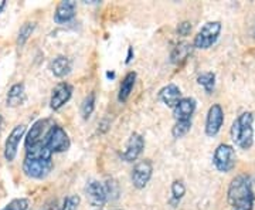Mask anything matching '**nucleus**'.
I'll use <instances>...</instances> for the list:
<instances>
[{"label":"nucleus","instance_id":"obj_16","mask_svg":"<svg viewBox=\"0 0 255 210\" xmlns=\"http://www.w3.org/2000/svg\"><path fill=\"white\" fill-rule=\"evenodd\" d=\"M159 98L163 101L167 107L174 108L177 105V102L182 100V92H180V88L177 85L169 84L159 91Z\"/></svg>","mask_w":255,"mask_h":210},{"label":"nucleus","instance_id":"obj_11","mask_svg":"<svg viewBox=\"0 0 255 210\" xmlns=\"http://www.w3.org/2000/svg\"><path fill=\"white\" fill-rule=\"evenodd\" d=\"M143 148H145V141H143L142 135H139V134H132L130 138H129V141H128L127 149H125L124 154H121V158H122L125 162H133V161H136L137 158H139V155L142 154Z\"/></svg>","mask_w":255,"mask_h":210},{"label":"nucleus","instance_id":"obj_30","mask_svg":"<svg viewBox=\"0 0 255 210\" xmlns=\"http://www.w3.org/2000/svg\"><path fill=\"white\" fill-rule=\"evenodd\" d=\"M6 7V0H0V13Z\"/></svg>","mask_w":255,"mask_h":210},{"label":"nucleus","instance_id":"obj_17","mask_svg":"<svg viewBox=\"0 0 255 210\" xmlns=\"http://www.w3.org/2000/svg\"><path fill=\"white\" fill-rule=\"evenodd\" d=\"M26 101V91H24V85L23 84H14L10 87L7 92V107H18Z\"/></svg>","mask_w":255,"mask_h":210},{"label":"nucleus","instance_id":"obj_27","mask_svg":"<svg viewBox=\"0 0 255 210\" xmlns=\"http://www.w3.org/2000/svg\"><path fill=\"white\" fill-rule=\"evenodd\" d=\"M80 206V198L77 195H73V196H68L65 198L63 206L60 210H77Z\"/></svg>","mask_w":255,"mask_h":210},{"label":"nucleus","instance_id":"obj_7","mask_svg":"<svg viewBox=\"0 0 255 210\" xmlns=\"http://www.w3.org/2000/svg\"><path fill=\"white\" fill-rule=\"evenodd\" d=\"M153 172V165L149 159L139 161L132 171V185L136 189H143L146 185L149 183Z\"/></svg>","mask_w":255,"mask_h":210},{"label":"nucleus","instance_id":"obj_18","mask_svg":"<svg viewBox=\"0 0 255 210\" xmlns=\"http://www.w3.org/2000/svg\"><path fill=\"white\" fill-rule=\"evenodd\" d=\"M51 71L55 77H64L71 71V61L64 55H58L51 61Z\"/></svg>","mask_w":255,"mask_h":210},{"label":"nucleus","instance_id":"obj_14","mask_svg":"<svg viewBox=\"0 0 255 210\" xmlns=\"http://www.w3.org/2000/svg\"><path fill=\"white\" fill-rule=\"evenodd\" d=\"M47 124H48V119H38L37 122L33 124V127L28 131L27 137H26V149L37 145L40 142H43L44 132H46L47 129Z\"/></svg>","mask_w":255,"mask_h":210},{"label":"nucleus","instance_id":"obj_13","mask_svg":"<svg viewBox=\"0 0 255 210\" xmlns=\"http://www.w3.org/2000/svg\"><path fill=\"white\" fill-rule=\"evenodd\" d=\"M196 110V100L194 98H182L173 108V115L176 121H191V117Z\"/></svg>","mask_w":255,"mask_h":210},{"label":"nucleus","instance_id":"obj_22","mask_svg":"<svg viewBox=\"0 0 255 210\" xmlns=\"http://www.w3.org/2000/svg\"><path fill=\"white\" fill-rule=\"evenodd\" d=\"M36 27V23H24L21 27H20V31H18V37H17V44L20 47L23 46L26 41L28 40V37L31 36L33 30Z\"/></svg>","mask_w":255,"mask_h":210},{"label":"nucleus","instance_id":"obj_6","mask_svg":"<svg viewBox=\"0 0 255 210\" xmlns=\"http://www.w3.org/2000/svg\"><path fill=\"white\" fill-rule=\"evenodd\" d=\"M44 144L51 151V154L64 152L70 148V138L61 127L54 125L47 131L46 137H44Z\"/></svg>","mask_w":255,"mask_h":210},{"label":"nucleus","instance_id":"obj_1","mask_svg":"<svg viewBox=\"0 0 255 210\" xmlns=\"http://www.w3.org/2000/svg\"><path fill=\"white\" fill-rule=\"evenodd\" d=\"M51 151L48 149L43 142L37 144L26 149V158L23 162V172L28 178L34 179H43L53 169V161H51Z\"/></svg>","mask_w":255,"mask_h":210},{"label":"nucleus","instance_id":"obj_5","mask_svg":"<svg viewBox=\"0 0 255 210\" xmlns=\"http://www.w3.org/2000/svg\"><path fill=\"white\" fill-rule=\"evenodd\" d=\"M221 31V23L220 21H209L206 23L201 30L197 33V36L194 37V43L193 46L200 50H206L213 46L220 36Z\"/></svg>","mask_w":255,"mask_h":210},{"label":"nucleus","instance_id":"obj_31","mask_svg":"<svg viewBox=\"0 0 255 210\" xmlns=\"http://www.w3.org/2000/svg\"><path fill=\"white\" fill-rule=\"evenodd\" d=\"M1 122H3V118H1V115H0V129H1Z\"/></svg>","mask_w":255,"mask_h":210},{"label":"nucleus","instance_id":"obj_23","mask_svg":"<svg viewBox=\"0 0 255 210\" xmlns=\"http://www.w3.org/2000/svg\"><path fill=\"white\" fill-rule=\"evenodd\" d=\"M191 128V121H176L172 134L174 138H182L184 137Z\"/></svg>","mask_w":255,"mask_h":210},{"label":"nucleus","instance_id":"obj_8","mask_svg":"<svg viewBox=\"0 0 255 210\" xmlns=\"http://www.w3.org/2000/svg\"><path fill=\"white\" fill-rule=\"evenodd\" d=\"M224 124V111L219 104H213L207 112L206 119V134L209 137H216Z\"/></svg>","mask_w":255,"mask_h":210},{"label":"nucleus","instance_id":"obj_19","mask_svg":"<svg viewBox=\"0 0 255 210\" xmlns=\"http://www.w3.org/2000/svg\"><path fill=\"white\" fill-rule=\"evenodd\" d=\"M135 81H136V73L130 71V73H128L127 75H125L124 81L121 84V88H119L118 100L121 101V102H125V101L129 98V95H130V92H132V88H133V85H135Z\"/></svg>","mask_w":255,"mask_h":210},{"label":"nucleus","instance_id":"obj_4","mask_svg":"<svg viewBox=\"0 0 255 210\" xmlns=\"http://www.w3.org/2000/svg\"><path fill=\"white\" fill-rule=\"evenodd\" d=\"M236 161H237V155L233 146L227 144H221L217 146L213 156V164L219 172H223V174L230 172L236 166Z\"/></svg>","mask_w":255,"mask_h":210},{"label":"nucleus","instance_id":"obj_24","mask_svg":"<svg viewBox=\"0 0 255 210\" xmlns=\"http://www.w3.org/2000/svg\"><path fill=\"white\" fill-rule=\"evenodd\" d=\"M94 108H95V94L91 92V94L84 100V102H82V107H81L82 117H84L85 119L90 118Z\"/></svg>","mask_w":255,"mask_h":210},{"label":"nucleus","instance_id":"obj_29","mask_svg":"<svg viewBox=\"0 0 255 210\" xmlns=\"http://www.w3.org/2000/svg\"><path fill=\"white\" fill-rule=\"evenodd\" d=\"M41 210H58L57 208H55V202L54 203H50V205H47V206H44Z\"/></svg>","mask_w":255,"mask_h":210},{"label":"nucleus","instance_id":"obj_15","mask_svg":"<svg viewBox=\"0 0 255 210\" xmlns=\"http://www.w3.org/2000/svg\"><path fill=\"white\" fill-rule=\"evenodd\" d=\"M75 10H77L75 1H73V0H64V1H61L57 6V9H55V23L63 24V23H67V21L73 20L74 16H75Z\"/></svg>","mask_w":255,"mask_h":210},{"label":"nucleus","instance_id":"obj_21","mask_svg":"<svg viewBox=\"0 0 255 210\" xmlns=\"http://www.w3.org/2000/svg\"><path fill=\"white\" fill-rule=\"evenodd\" d=\"M197 82L210 94L213 91L214 84H216V75L213 73H203L197 77Z\"/></svg>","mask_w":255,"mask_h":210},{"label":"nucleus","instance_id":"obj_3","mask_svg":"<svg viewBox=\"0 0 255 210\" xmlns=\"http://www.w3.org/2000/svg\"><path fill=\"white\" fill-rule=\"evenodd\" d=\"M254 114L253 112H243L231 125V138L236 145L241 149H250L254 144Z\"/></svg>","mask_w":255,"mask_h":210},{"label":"nucleus","instance_id":"obj_28","mask_svg":"<svg viewBox=\"0 0 255 210\" xmlns=\"http://www.w3.org/2000/svg\"><path fill=\"white\" fill-rule=\"evenodd\" d=\"M191 30V23L189 21H183L179 24V27H177V33L180 34V36H187L189 33H190Z\"/></svg>","mask_w":255,"mask_h":210},{"label":"nucleus","instance_id":"obj_9","mask_svg":"<svg viewBox=\"0 0 255 210\" xmlns=\"http://www.w3.org/2000/svg\"><path fill=\"white\" fill-rule=\"evenodd\" d=\"M26 132V127L24 125H17L14 127L13 131L10 132L9 138L6 139V145H4V158L7 162L14 161V158L17 155V148L21 138Z\"/></svg>","mask_w":255,"mask_h":210},{"label":"nucleus","instance_id":"obj_25","mask_svg":"<svg viewBox=\"0 0 255 210\" xmlns=\"http://www.w3.org/2000/svg\"><path fill=\"white\" fill-rule=\"evenodd\" d=\"M28 206H30V202L24 198H20V199L9 202L1 210H27Z\"/></svg>","mask_w":255,"mask_h":210},{"label":"nucleus","instance_id":"obj_26","mask_svg":"<svg viewBox=\"0 0 255 210\" xmlns=\"http://www.w3.org/2000/svg\"><path fill=\"white\" fill-rule=\"evenodd\" d=\"M186 193V188H184V183L182 181H174L172 183V195H173V201L179 202L184 196Z\"/></svg>","mask_w":255,"mask_h":210},{"label":"nucleus","instance_id":"obj_10","mask_svg":"<svg viewBox=\"0 0 255 210\" xmlns=\"http://www.w3.org/2000/svg\"><path fill=\"white\" fill-rule=\"evenodd\" d=\"M85 192H87L90 203H91L92 206H95V208L104 206L107 199H108L107 188L102 183L97 182V181H92V182L88 183L87 188H85Z\"/></svg>","mask_w":255,"mask_h":210},{"label":"nucleus","instance_id":"obj_12","mask_svg":"<svg viewBox=\"0 0 255 210\" xmlns=\"http://www.w3.org/2000/svg\"><path fill=\"white\" fill-rule=\"evenodd\" d=\"M73 95V87L67 82H61L53 90V95H51V101L50 105L54 111L60 110L63 105H65Z\"/></svg>","mask_w":255,"mask_h":210},{"label":"nucleus","instance_id":"obj_2","mask_svg":"<svg viewBox=\"0 0 255 210\" xmlns=\"http://www.w3.org/2000/svg\"><path fill=\"white\" fill-rule=\"evenodd\" d=\"M227 199L231 210L254 209L255 196L251 178L248 175H238L231 181L228 186Z\"/></svg>","mask_w":255,"mask_h":210},{"label":"nucleus","instance_id":"obj_20","mask_svg":"<svg viewBox=\"0 0 255 210\" xmlns=\"http://www.w3.org/2000/svg\"><path fill=\"white\" fill-rule=\"evenodd\" d=\"M191 47L193 46H190L189 43H180L179 46H176L173 53H172V63H174V64L183 63L187 58V55L191 53Z\"/></svg>","mask_w":255,"mask_h":210}]
</instances>
